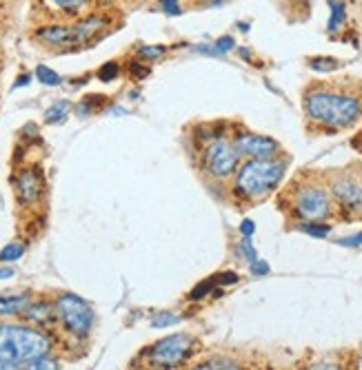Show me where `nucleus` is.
I'll return each mask as SVG.
<instances>
[{
	"label": "nucleus",
	"instance_id": "nucleus-1",
	"mask_svg": "<svg viewBox=\"0 0 362 370\" xmlns=\"http://www.w3.org/2000/svg\"><path fill=\"white\" fill-rule=\"evenodd\" d=\"M49 350L52 340L38 326L0 324V370L23 368L31 359L49 355Z\"/></svg>",
	"mask_w": 362,
	"mask_h": 370
},
{
	"label": "nucleus",
	"instance_id": "nucleus-2",
	"mask_svg": "<svg viewBox=\"0 0 362 370\" xmlns=\"http://www.w3.org/2000/svg\"><path fill=\"white\" fill-rule=\"evenodd\" d=\"M287 171V162L278 158H249L244 164H238L234 193L244 202L265 200L278 189Z\"/></svg>",
	"mask_w": 362,
	"mask_h": 370
},
{
	"label": "nucleus",
	"instance_id": "nucleus-3",
	"mask_svg": "<svg viewBox=\"0 0 362 370\" xmlns=\"http://www.w3.org/2000/svg\"><path fill=\"white\" fill-rule=\"evenodd\" d=\"M305 113L318 125L342 129L351 127L358 120L362 113V105L351 93L316 89L305 96Z\"/></svg>",
	"mask_w": 362,
	"mask_h": 370
},
{
	"label": "nucleus",
	"instance_id": "nucleus-4",
	"mask_svg": "<svg viewBox=\"0 0 362 370\" xmlns=\"http://www.w3.org/2000/svg\"><path fill=\"white\" fill-rule=\"evenodd\" d=\"M291 211L302 222H322L332 217V195L320 184H298L291 189Z\"/></svg>",
	"mask_w": 362,
	"mask_h": 370
},
{
	"label": "nucleus",
	"instance_id": "nucleus-5",
	"mask_svg": "<svg viewBox=\"0 0 362 370\" xmlns=\"http://www.w3.org/2000/svg\"><path fill=\"white\" fill-rule=\"evenodd\" d=\"M196 350V340L187 333H174L169 337L156 342L149 350H147V364L152 368H180L189 362V357Z\"/></svg>",
	"mask_w": 362,
	"mask_h": 370
},
{
	"label": "nucleus",
	"instance_id": "nucleus-6",
	"mask_svg": "<svg viewBox=\"0 0 362 370\" xmlns=\"http://www.w3.org/2000/svg\"><path fill=\"white\" fill-rule=\"evenodd\" d=\"M54 306H56V319L74 337H87L91 333L96 315H94V308L82 297L74 293H62L56 297Z\"/></svg>",
	"mask_w": 362,
	"mask_h": 370
},
{
	"label": "nucleus",
	"instance_id": "nucleus-7",
	"mask_svg": "<svg viewBox=\"0 0 362 370\" xmlns=\"http://www.w3.org/2000/svg\"><path fill=\"white\" fill-rule=\"evenodd\" d=\"M240 164V154L234 142H229L227 138H211L203 146L200 156V166L203 171L211 180H227L232 178Z\"/></svg>",
	"mask_w": 362,
	"mask_h": 370
},
{
	"label": "nucleus",
	"instance_id": "nucleus-8",
	"mask_svg": "<svg viewBox=\"0 0 362 370\" xmlns=\"http://www.w3.org/2000/svg\"><path fill=\"white\" fill-rule=\"evenodd\" d=\"M329 193L338 202V207L349 213H362V178L342 171L336 173L329 182Z\"/></svg>",
	"mask_w": 362,
	"mask_h": 370
},
{
	"label": "nucleus",
	"instance_id": "nucleus-9",
	"mask_svg": "<svg viewBox=\"0 0 362 370\" xmlns=\"http://www.w3.org/2000/svg\"><path fill=\"white\" fill-rule=\"evenodd\" d=\"M240 156L247 158H276L281 154V144L273 138L258 136V133H240L234 140Z\"/></svg>",
	"mask_w": 362,
	"mask_h": 370
},
{
	"label": "nucleus",
	"instance_id": "nucleus-10",
	"mask_svg": "<svg viewBox=\"0 0 362 370\" xmlns=\"http://www.w3.org/2000/svg\"><path fill=\"white\" fill-rule=\"evenodd\" d=\"M43 191H45V180L36 166L21 171L18 178H16V195H18L21 204H25V207L36 204L43 197Z\"/></svg>",
	"mask_w": 362,
	"mask_h": 370
},
{
	"label": "nucleus",
	"instance_id": "nucleus-11",
	"mask_svg": "<svg viewBox=\"0 0 362 370\" xmlns=\"http://www.w3.org/2000/svg\"><path fill=\"white\" fill-rule=\"evenodd\" d=\"M40 7L58 21H78L87 16L94 0H38Z\"/></svg>",
	"mask_w": 362,
	"mask_h": 370
},
{
	"label": "nucleus",
	"instance_id": "nucleus-12",
	"mask_svg": "<svg viewBox=\"0 0 362 370\" xmlns=\"http://www.w3.org/2000/svg\"><path fill=\"white\" fill-rule=\"evenodd\" d=\"M109 27V21L105 16H82L76 23H72V36H74V47L80 45H89L94 42L101 33Z\"/></svg>",
	"mask_w": 362,
	"mask_h": 370
},
{
	"label": "nucleus",
	"instance_id": "nucleus-13",
	"mask_svg": "<svg viewBox=\"0 0 362 370\" xmlns=\"http://www.w3.org/2000/svg\"><path fill=\"white\" fill-rule=\"evenodd\" d=\"M36 38L47 47H74L72 23H52L36 29Z\"/></svg>",
	"mask_w": 362,
	"mask_h": 370
},
{
	"label": "nucleus",
	"instance_id": "nucleus-14",
	"mask_svg": "<svg viewBox=\"0 0 362 370\" xmlns=\"http://www.w3.org/2000/svg\"><path fill=\"white\" fill-rule=\"evenodd\" d=\"M27 322L31 324V326H38V328H43V326H47V324H52L54 319H56V306H52V304H47V301H38V304H29L25 306V311L21 313Z\"/></svg>",
	"mask_w": 362,
	"mask_h": 370
},
{
	"label": "nucleus",
	"instance_id": "nucleus-15",
	"mask_svg": "<svg viewBox=\"0 0 362 370\" xmlns=\"http://www.w3.org/2000/svg\"><path fill=\"white\" fill-rule=\"evenodd\" d=\"M31 301V297L27 293H18V295H0V317H13L21 315L25 311V306Z\"/></svg>",
	"mask_w": 362,
	"mask_h": 370
},
{
	"label": "nucleus",
	"instance_id": "nucleus-16",
	"mask_svg": "<svg viewBox=\"0 0 362 370\" xmlns=\"http://www.w3.org/2000/svg\"><path fill=\"white\" fill-rule=\"evenodd\" d=\"M196 368H209V370H236V368H240V364H238L236 359H232V357H220V355H216V357H207V359H203L200 364H196Z\"/></svg>",
	"mask_w": 362,
	"mask_h": 370
},
{
	"label": "nucleus",
	"instance_id": "nucleus-17",
	"mask_svg": "<svg viewBox=\"0 0 362 370\" xmlns=\"http://www.w3.org/2000/svg\"><path fill=\"white\" fill-rule=\"evenodd\" d=\"M67 113H69V103H64V100H60V103H56V105H52L47 111H45V120L49 122V125H58V122H62L64 117H67Z\"/></svg>",
	"mask_w": 362,
	"mask_h": 370
},
{
	"label": "nucleus",
	"instance_id": "nucleus-18",
	"mask_svg": "<svg viewBox=\"0 0 362 370\" xmlns=\"http://www.w3.org/2000/svg\"><path fill=\"white\" fill-rule=\"evenodd\" d=\"M23 255H25V246L18 244V242H11V244H7L3 250H0V262H3V264H9V262L21 260Z\"/></svg>",
	"mask_w": 362,
	"mask_h": 370
},
{
	"label": "nucleus",
	"instance_id": "nucleus-19",
	"mask_svg": "<svg viewBox=\"0 0 362 370\" xmlns=\"http://www.w3.org/2000/svg\"><path fill=\"white\" fill-rule=\"evenodd\" d=\"M178 322H180V317L176 313H171V311H158L152 317V326L154 328H169V326H174Z\"/></svg>",
	"mask_w": 362,
	"mask_h": 370
},
{
	"label": "nucleus",
	"instance_id": "nucleus-20",
	"mask_svg": "<svg viewBox=\"0 0 362 370\" xmlns=\"http://www.w3.org/2000/svg\"><path fill=\"white\" fill-rule=\"evenodd\" d=\"M309 67L316 71H322V74H332V71L340 69V60H336V58H311Z\"/></svg>",
	"mask_w": 362,
	"mask_h": 370
},
{
	"label": "nucleus",
	"instance_id": "nucleus-21",
	"mask_svg": "<svg viewBox=\"0 0 362 370\" xmlns=\"http://www.w3.org/2000/svg\"><path fill=\"white\" fill-rule=\"evenodd\" d=\"M36 78L43 82V85H47V87H58V85H62V78H60L54 69H49V67H45V64H40L38 69H36Z\"/></svg>",
	"mask_w": 362,
	"mask_h": 370
},
{
	"label": "nucleus",
	"instance_id": "nucleus-22",
	"mask_svg": "<svg viewBox=\"0 0 362 370\" xmlns=\"http://www.w3.org/2000/svg\"><path fill=\"white\" fill-rule=\"evenodd\" d=\"M329 7H332V18H329V31L340 29V25L344 23V5L336 3V0H329Z\"/></svg>",
	"mask_w": 362,
	"mask_h": 370
},
{
	"label": "nucleus",
	"instance_id": "nucleus-23",
	"mask_svg": "<svg viewBox=\"0 0 362 370\" xmlns=\"http://www.w3.org/2000/svg\"><path fill=\"white\" fill-rule=\"evenodd\" d=\"M300 231L302 233H307V235H311V238H327L329 235V229L327 224H320V222H305V224H300Z\"/></svg>",
	"mask_w": 362,
	"mask_h": 370
},
{
	"label": "nucleus",
	"instance_id": "nucleus-24",
	"mask_svg": "<svg viewBox=\"0 0 362 370\" xmlns=\"http://www.w3.org/2000/svg\"><path fill=\"white\" fill-rule=\"evenodd\" d=\"M164 52H167V49L164 47H160V45H145V47H140L138 49V56L140 58H145V60H149V62H154V60H158Z\"/></svg>",
	"mask_w": 362,
	"mask_h": 370
},
{
	"label": "nucleus",
	"instance_id": "nucleus-25",
	"mask_svg": "<svg viewBox=\"0 0 362 370\" xmlns=\"http://www.w3.org/2000/svg\"><path fill=\"white\" fill-rule=\"evenodd\" d=\"M240 255L247 260V262H254V260H258V253H256V248H254V244H251V238L249 235H244V238L240 240Z\"/></svg>",
	"mask_w": 362,
	"mask_h": 370
},
{
	"label": "nucleus",
	"instance_id": "nucleus-26",
	"mask_svg": "<svg viewBox=\"0 0 362 370\" xmlns=\"http://www.w3.org/2000/svg\"><path fill=\"white\" fill-rule=\"evenodd\" d=\"M23 368H31V370H43V368H58V362L56 359H49L47 355L43 357H36V359H31L27 362Z\"/></svg>",
	"mask_w": 362,
	"mask_h": 370
},
{
	"label": "nucleus",
	"instance_id": "nucleus-27",
	"mask_svg": "<svg viewBox=\"0 0 362 370\" xmlns=\"http://www.w3.org/2000/svg\"><path fill=\"white\" fill-rule=\"evenodd\" d=\"M116 76H118V64L116 62H107L103 69L98 71V78H101L103 82H111Z\"/></svg>",
	"mask_w": 362,
	"mask_h": 370
},
{
	"label": "nucleus",
	"instance_id": "nucleus-28",
	"mask_svg": "<svg viewBox=\"0 0 362 370\" xmlns=\"http://www.w3.org/2000/svg\"><path fill=\"white\" fill-rule=\"evenodd\" d=\"M213 286H216V279H209V282H203V284H198L196 289L191 291V299H200V297H205Z\"/></svg>",
	"mask_w": 362,
	"mask_h": 370
},
{
	"label": "nucleus",
	"instance_id": "nucleus-29",
	"mask_svg": "<svg viewBox=\"0 0 362 370\" xmlns=\"http://www.w3.org/2000/svg\"><path fill=\"white\" fill-rule=\"evenodd\" d=\"M249 268H251V273L258 275V277L269 273V264H267V262H260V260H254V262L249 264Z\"/></svg>",
	"mask_w": 362,
	"mask_h": 370
},
{
	"label": "nucleus",
	"instance_id": "nucleus-30",
	"mask_svg": "<svg viewBox=\"0 0 362 370\" xmlns=\"http://www.w3.org/2000/svg\"><path fill=\"white\" fill-rule=\"evenodd\" d=\"M216 49H218L220 54L232 52V49H234V38H232V36H225V38H220V40L216 42Z\"/></svg>",
	"mask_w": 362,
	"mask_h": 370
},
{
	"label": "nucleus",
	"instance_id": "nucleus-31",
	"mask_svg": "<svg viewBox=\"0 0 362 370\" xmlns=\"http://www.w3.org/2000/svg\"><path fill=\"white\" fill-rule=\"evenodd\" d=\"M338 244L340 246H360L362 244V233L351 235V238H342V240H338Z\"/></svg>",
	"mask_w": 362,
	"mask_h": 370
},
{
	"label": "nucleus",
	"instance_id": "nucleus-32",
	"mask_svg": "<svg viewBox=\"0 0 362 370\" xmlns=\"http://www.w3.org/2000/svg\"><path fill=\"white\" fill-rule=\"evenodd\" d=\"M238 282V275L236 273H220L216 277V284H236Z\"/></svg>",
	"mask_w": 362,
	"mask_h": 370
},
{
	"label": "nucleus",
	"instance_id": "nucleus-33",
	"mask_svg": "<svg viewBox=\"0 0 362 370\" xmlns=\"http://www.w3.org/2000/svg\"><path fill=\"white\" fill-rule=\"evenodd\" d=\"M254 231H256V226H254L251 220H244V222L240 224V233H242V235H249V238H251Z\"/></svg>",
	"mask_w": 362,
	"mask_h": 370
},
{
	"label": "nucleus",
	"instance_id": "nucleus-34",
	"mask_svg": "<svg viewBox=\"0 0 362 370\" xmlns=\"http://www.w3.org/2000/svg\"><path fill=\"white\" fill-rule=\"evenodd\" d=\"M16 273H13V268L9 266H0V279H11Z\"/></svg>",
	"mask_w": 362,
	"mask_h": 370
},
{
	"label": "nucleus",
	"instance_id": "nucleus-35",
	"mask_svg": "<svg viewBox=\"0 0 362 370\" xmlns=\"http://www.w3.org/2000/svg\"><path fill=\"white\" fill-rule=\"evenodd\" d=\"M351 146H353L356 151H360V154H362V131H360V133H356V136H353V140H351Z\"/></svg>",
	"mask_w": 362,
	"mask_h": 370
},
{
	"label": "nucleus",
	"instance_id": "nucleus-36",
	"mask_svg": "<svg viewBox=\"0 0 362 370\" xmlns=\"http://www.w3.org/2000/svg\"><path fill=\"white\" fill-rule=\"evenodd\" d=\"M29 80H31V76H21L18 82H16L13 87H16V89H18V87H25V85H29Z\"/></svg>",
	"mask_w": 362,
	"mask_h": 370
}]
</instances>
